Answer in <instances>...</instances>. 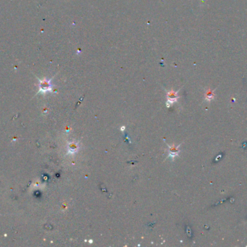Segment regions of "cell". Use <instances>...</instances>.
Instances as JSON below:
<instances>
[{
    "label": "cell",
    "instance_id": "cell-1",
    "mask_svg": "<svg viewBox=\"0 0 247 247\" xmlns=\"http://www.w3.org/2000/svg\"><path fill=\"white\" fill-rule=\"evenodd\" d=\"M52 78L38 79V93L45 94L48 92L53 91Z\"/></svg>",
    "mask_w": 247,
    "mask_h": 247
},
{
    "label": "cell",
    "instance_id": "cell-2",
    "mask_svg": "<svg viewBox=\"0 0 247 247\" xmlns=\"http://www.w3.org/2000/svg\"><path fill=\"white\" fill-rule=\"evenodd\" d=\"M179 91H170L167 92V107H169L172 104L176 102L179 97L178 95Z\"/></svg>",
    "mask_w": 247,
    "mask_h": 247
},
{
    "label": "cell",
    "instance_id": "cell-3",
    "mask_svg": "<svg viewBox=\"0 0 247 247\" xmlns=\"http://www.w3.org/2000/svg\"><path fill=\"white\" fill-rule=\"evenodd\" d=\"M181 146V144L178 145V146H176V145H168V147H169V149H168V152H169V157H171V159H174L175 156H178L179 153L180 152V149H179V146Z\"/></svg>",
    "mask_w": 247,
    "mask_h": 247
},
{
    "label": "cell",
    "instance_id": "cell-4",
    "mask_svg": "<svg viewBox=\"0 0 247 247\" xmlns=\"http://www.w3.org/2000/svg\"><path fill=\"white\" fill-rule=\"evenodd\" d=\"M67 149H68V154H74L77 152L79 150V144L77 141H72L68 143L67 145Z\"/></svg>",
    "mask_w": 247,
    "mask_h": 247
},
{
    "label": "cell",
    "instance_id": "cell-5",
    "mask_svg": "<svg viewBox=\"0 0 247 247\" xmlns=\"http://www.w3.org/2000/svg\"><path fill=\"white\" fill-rule=\"evenodd\" d=\"M213 94H212V92H211V91H207V94H206V99H207V100H208V101H210V100H211V99H213Z\"/></svg>",
    "mask_w": 247,
    "mask_h": 247
},
{
    "label": "cell",
    "instance_id": "cell-6",
    "mask_svg": "<svg viewBox=\"0 0 247 247\" xmlns=\"http://www.w3.org/2000/svg\"><path fill=\"white\" fill-rule=\"evenodd\" d=\"M90 243H93V240H90Z\"/></svg>",
    "mask_w": 247,
    "mask_h": 247
},
{
    "label": "cell",
    "instance_id": "cell-7",
    "mask_svg": "<svg viewBox=\"0 0 247 247\" xmlns=\"http://www.w3.org/2000/svg\"><path fill=\"white\" fill-rule=\"evenodd\" d=\"M122 131H123V130H124V127H122Z\"/></svg>",
    "mask_w": 247,
    "mask_h": 247
}]
</instances>
